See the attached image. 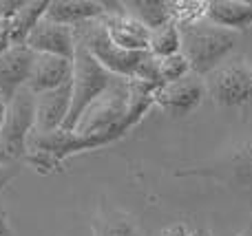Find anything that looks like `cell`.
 Wrapping results in <instances>:
<instances>
[{
	"label": "cell",
	"instance_id": "cell-27",
	"mask_svg": "<svg viewBox=\"0 0 252 236\" xmlns=\"http://www.w3.org/2000/svg\"><path fill=\"white\" fill-rule=\"evenodd\" d=\"M237 236H252V221H250V223H248V225H246V228H244V230H241V232H239V234H237Z\"/></svg>",
	"mask_w": 252,
	"mask_h": 236
},
{
	"label": "cell",
	"instance_id": "cell-25",
	"mask_svg": "<svg viewBox=\"0 0 252 236\" xmlns=\"http://www.w3.org/2000/svg\"><path fill=\"white\" fill-rule=\"evenodd\" d=\"M190 236H213V234L206 228H195V230H190Z\"/></svg>",
	"mask_w": 252,
	"mask_h": 236
},
{
	"label": "cell",
	"instance_id": "cell-18",
	"mask_svg": "<svg viewBox=\"0 0 252 236\" xmlns=\"http://www.w3.org/2000/svg\"><path fill=\"white\" fill-rule=\"evenodd\" d=\"M148 53L153 57H168L175 53H182V33L175 22H168L164 26H157L151 31Z\"/></svg>",
	"mask_w": 252,
	"mask_h": 236
},
{
	"label": "cell",
	"instance_id": "cell-5",
	"mask_svg": "<svg viewBox=\"0 0 252 236\" xmlns=\"http://www.w3.org/2000/svg\"><path fill=\"white\" fill-rule=\"evenodd\" d=\"M206 95L221 108H237L252 102V62L235 57L204 78Z\"/></svg>",
	"mask_w": 252,
	"mask_h": 236
},
{
	"label": "cell",
	"instance_id": "cell-2",
	"mask_svg": "<svg viewBox=\"0 0 252 236\" xmlns=\"http://www.w3.org/2000/svg\"><path fill=\"white\" fill-rule=\"evenodd\" d=\"M177 26L182 33V53L186 55L190 71L199 78H206L223 64L239 42V33L221 29L206 18Z\"/></svg>",
	"mask_w": 252,
	"mask_h": 236
},
{
	"label": "cell",
	"instance_id": "cell-17",
	"mask_svg": "<svg viewBox=\"0 0 252 236\" xmlns=\"http://www.w3.org/2000/svg\"><path fill=\"white\" fill-rule=\"evenodd\" d=\"M93 236H142L128 214L102 208L93 216Z\"/></svg>",
	"mask_w": 252,
	"mask_h": 236
},
{
	"label": "cell",
	"instance_id": "cell-1",
	"mask_svg": "<svg viewBox=\"0 0 252 236\" xmlns=\"http://www.w3.org/2000/svg\"><path fill=\"white\" fill-rule=\"evenodd\" d=\"M75 42L82 44L106 71L124 79H139L151 86L157 82V60L148 51H124L111 42L102 18L75 26Z\"/></svg>",
	"mask_w": 252,
	"mask_h": 236
},
{
	"label": "cell",
	"instance_id": "cell-24",
	"mask_svg": "<svg viewBox=\"0 0 252 236\" xmlns=\"http://www.w3.org/2000/svg\"><path fill=\"white\" fill-rule=\"evenodd\" d=\"M0 236H9V225H7V214L0 210Z\"/></svg>",
	"mask_w": 252,
	"mask_h": 236
},
{
	"label": "cell",
	"instance_id": "cell-23",
	"mask_svg": "<svg viewBox=\"0 0 252 236\" xmlns=\"http://www.w3.org/2000/svg\"><path fill=\"white\" fill-rule=\"evenodd\" d=\"M157 236H190V230H188L186 223H173L161 230Z\"/></svg>",
	"mask_w": 252,
	"mask_h": 236
},
{
	"label": "cell",
	"instance_id": "cell-16",
	"mask_svg": "<svg viewBox=\"0 0 252 236\" xmlns=\"http://www.w3.org/2000/svg\"><path fill=\"white\" fill-rule=\"evenodd\" d=\"M124 7L128 16H133L151 31L168 25V22H175L173 2H166V0H133V2H124Z\"/></svg>",
	"mask_w": 252,
	"mask_h": 236
},
{
	"label": "cell",
	"instance_id": "cell-19",
	"mask_svg": "<svg viewBox=\"0 0 252 236\" xmlns=\"http://www.w3.org/2000/svg\"><path fill=\"white\" fill-rule=\"evenodd\" d=\"M155 60H157V82H159V86L161 84L177 82V79L192 73L184 53H175V55L168 57H155Z\"/></svg>",
	"mask_w": 252,
	"mask_h": 236
},
{
	"label": "cell",
	"instance_id": "cell-4",
	"mask_svg": "<svg viewBox=\"0 0 252 236\" xmlns=\"http://www.w3.org/2000/svg\"><path fill=\"white\" fill-rule=\"evenodd\" d=\"M35 128V93L20 88L7 102L4 122L0 128V166L20 163L27 157L29 139Z\"/></svg>",
	"mask_w": 252,
	"mask_h": 236
},
{
	"label": "cell",
	"instance_id": "cell-14",
	"mask_svg": "<svg viewBox=\"0 0 252 236\" xmlns=\"http://www.w3.org/2000/svg\"><path fill=\"white\" fill-rule=\"evenodd\" d=\"M206 20L228 31H246L252 26V0H208Z\"/></svg>",
	"mask_w": 252,
	"mask_h": 236
},
{
	"label": "cell",
	"instance_id": "cell-21",
	"mask_svg": "<svg viewBox=\"0 0 252 236\" xmlns=\"http://www.w3.org/2000/svg\"><path fill=\"white\" fill-rule=\"evenodd\" d=\"M18 170H20V163H2V166H0V192H2L9 185V181L18 175Z\"/></svg>",
	"mask_w": 252,
	"mask_h": 236
},
{
	"label": "cell",
	"instance_id": "cell-8",
	"mask_svg": "<svg viewBox=\"0 0 252 236\" xmlns=\"http://www.w3.org/2000/svg\"><path fill=\"white\" fill-rule=\"evenodd\" d=\"M25 44L38 55H58L66 57V60H73L75 47H78L73 26L58 25V22H51L47 18L38 22V26L29 33Z\"/></svg>",
	"mask_w": 252,
	"mask_h": 236
},
{
	"label": "cell",
	"instance_id": "cell-12",
	"mask_svg": "<svg viewBox=\"0 0 252 236\" xmlns=\"http://www.w3.org/2000/svg\"><path fill=\"white\" fill-rule=\"evenodd\" d=\"M102 22H104V29L115 47L124 49V51H148L151 29L144 26L139 20H135L133 16H128L126 11L106 13Z\"/></svg>",
	"mask_w": 252,
	"mask_h": 236
},
{
	"label": "cell",
	"instance_id": "cell-10",
	"mask_svg": "<svg viewBox=\"0 0 252 236\" xmlns=\"http://www.w3.org/2000/svg\"><path fill=\"white\" fill-rule=\"evenodd\" d=\"M71 110V82L35 95V135H49L64 126Z\"/></svg>",
	"mask_w": 252,
	"mask_h": 236
},
{
	"label": "cell",
	"instance_id": "cell-7",
	"mask_svg": "<svg viewBox=\"0 0 252 236\" xmlns=\"http://www.w3.org/2000/svg\"><path fill=\"white\" fill-rule=\"evenodd\" d=\"M206 97L204 78L190 73L186 78L170 84H161L153 91V102L159 108H164L170 117H186L192 110L199 108Z\"/></svg>",
	"mask_w": 252,
	"mask_h": 236
},
{
	"label": "cell",
	"instance_id": "cell-11",
	"mask_svg": "<svg viewBox=\"0 0 252 236\" xmlns=\"http://www.w3.org/2000/svg\"><path fill=\"white\" fill-rule=\"evenodd\" d=\"M71 78H73V60L58 55H38L35 53L27 88L35 95H40V93H47L69 84Z\"/></svg>",
	"mask_w": 252,
	"mask_h": 236
},
{
	"label": "cell",
	"instance_id": "cell-9",
	"mask_svg": "<svg viewBox=\"0 0 252 236\" xmlns=\"http://www.w3.org/2000/svg\"><path fill=\"white\" fill-rule=\"evenodd\" d=\"M35 53L27 44L11 47L0 55V97L9 102L20 88L27 86Z\"/></svg>",
	"mask_w": 252,
	"mask_h": 236
},
{
	"label": "cell",
	"instance_id": "cell-13",
	"mask_svg": "<svg viewBox=\"0 0 252 236\" xmlns=\"http://www.w3.org/2000/svg\"><path fill=\"white\" fill-rule=\"evenodd\" d=\"M109 13V2H95V0H51L47 9V20L66 26H80L84 22L104 18Z\"/></svg>",
	"mask_w": 252,
	"mask_h": 236
},
{
	"label": "cell",
	"instance_id": "cell-22",
	"mask_svg": "<svg viewBox=\"0 0 252 236\" xmlns=\"http://www.w3.org/2000/svg\"><path fill=\"white\" fill-rule=\"evenodd\" d=\"M7 49H11V29H9V20H0V55Z\"/></svg>",
	"mask_w": 252,
	"mask_h": 236
},
{
	"label": "cell",
	"instance_id": "cell-15",
	"mask_svg": "<svg viewBox=\"0 0 252 236\" xmlns=\"http://www.w3.org/2000/svg\"><path fill=\"white\" fill-rule=\"evenodd\" d=\"M51 0H27L22 9L9 20V29H11V47L25 44L29 33L38 26V22L47 16V9Z\"/></svg>",
	"mask_w": 252,
	"mask_h": 236
},
{
	"label": "cell",
	"instance_id": "cell-20",
	"mask_svg": "<svg viewBox=\"0 0 252 236\" xmlns=\"http://www.w3.org/2000/svg\"><path fill=\"white\" fill-rule=\"evenodd\" d=\"M27 0H0V20H11Z\"/></svg>",
	"mask_w": 252,
	"mask_h": 236
},
{
	"label": "cell",
	"instance_id": "cell-26",
	"mask_svg": "<svg viewBox=\"0 0 252 236\" xmlns=\"http://www.w3.org/2000/svg\"><path fill=\"white\" fill-rule=\"evenodd\" d=\"M4 110H7V102L0 97V128H2V122H4Z\"/></svg>",
	"mask_w": 252,
	"mask_h": 236
},
{
	"label": "cell",
	"instance_id": "cell-3",
	"mask_svg": "<svg viewBox=\"0 0 252 236\" xmlns=\"http://www.w3.org/2000/svg\"><path fill=\"white\" fill-rule=\"evenodd\" d=\"M120 79L124 78H118L111 71H106L82 44H78L73 55V78H71V110L62 131H75L84 110Z\"/></svg>",
	"mask_w": 252,
	"mask_h": 236
},
{
	"label": "cell",
	"instance_id": "cell-6",
	"mask_svg": "<svg viewBox=\"0 0 252 236\" xmlns=\"http://www.w3.org/2000/svg\"><path fill=\"white\" fill-rule=\"evenodd\" d=\"M177 177H204V179H215L219 184L252 190V137L230 148L219 161L179 170Z\"/></svg>",
	"mask_w": 252,
	"mask_h": 236
}]
</instances>
